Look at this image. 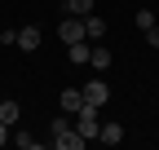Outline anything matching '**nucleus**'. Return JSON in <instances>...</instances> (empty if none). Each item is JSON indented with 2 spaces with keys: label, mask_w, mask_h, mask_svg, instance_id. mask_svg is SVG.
Here are the masks:
<instances>
[{
  "label": "nucleus",
  "mask_w": 159,
  "mask_h": 150,
  "mask_svg": "<svg viewBox=\"0 0 159 150\" xmlns=\"http://www.w3.org/2000/svg\"><path fill=\"white\" fill-rule=\"evenodd\" d=\"M84 35H89V40H102V35H106V22H102L97 13H89V18H84Z\"/></svg>",
  "instance_id": "nucleus-9"
},
{
  "label": "nucleus",
  "mask_w": 159,
  "mask_h": 150,
  "mask_svg": "<svg viewBox=\"0 0 159 150\" xmlns=\"http://www.w3.org/2000/svg\"><path fill=\"white\" fill-rule=\"evenodd\" d=\"M40 40H44V31H40V27H18V49H22V53H35Z\"/></svg>",
  "instance_id": "nucleus-5"
},
{
  "label": "nucleus",
  "mask_w": 159,
  "mask_h": 150,
  "mask_svg": "<svg viewBox=\"0 0 159 150\" xmlns=\"http://www.w3.org/2000/svg\"><path fill=\"white\" fill-rule=\"evenodd\" d=\"M9 141V124H0V146H5Z\"/></svg>",
  "instance_id": "nucleus-16"
},
{
  "label": "nucleus",
  "mask_w": 159,
  "mask_h": 150,
  "mask_svg": "<svg viewBox=\"0 0 159 150\" xmlns=\"http://www.w3.org/2000/svg\"><path fill=\"white\" fill-rule=\"evenodd\" d=\"M80 93H84V106H97V110H102V102H111V88H106V80H89Z\"/></svg>",
  "instance_id": "nucleus-3"
},
{
  "label": "nucleus",
  "mask_w": 159,
  "mask_h": 150,
  "mask_svg": "<svg viewBox=\"0 0 159 150\" xmlns=\"http://www.w3.org/2000/svg\"><path fill=\"white\" fill-rule=\"evenodd\" d=\"M57 35H62V44H75V40H84V18H62L57 22Z\"/></svg>",
  "instance_id": "nucleus-4"
},
{
  "label": "nucleus",
  "mask_w": 159,
  "mask_h": 150,
  "mask_svg": "<svg viewBox=\"0 0 159 150\" xmlns=\"http://www.w3.org/2000/svg\"><path fill=\"white\" fill-rule=\"evenodd\" d=\"M66 13L71 18H89L93 13V0H66Z\"/></svg>",
  "instance_id": "nucleus-12"
},
{
  "label": "nucleus",
  "mask_w": 159,
  "mask_h": 150,
  "mask_svg": "<svg viewBox=\"0 0 159 150\" xmlns=\"http://www.w3.org/2000/svg\"><path fill=\"white\" fill-rule=\"evenodd\" d=\"M53 146H57V150H80V146H84V137H80V128L71 124L66 110L53 119Z\"/></svg>",
  "instance_id": "nucleus-1"
},
{
  "label": "nucleus",
  "mask_w": 159,
  "mask_h": 150,
  "mask_svg": "<svg viewBox=\"0 0 159 150\" xmlns=\"http://www.w3.org/2000/svg\"><path fill=\"white\" fill-rule=\"evenodd\" d=\"M18 119H22V106H18V102H0V124H18Z\"/></svg>",
  "instance_id": "nucleus-8"
},
{
  "label": "nucleus",
  "mask_w": 159,
  "mask_h": 150,
  "mask_svg": "<svg viewBox=\"0 0 159 150\" xmlns=\"http://www.w3.org/2000/svg\"><path fill=\"white\" fill-rule=\"evenodd\" d=\"M57 106H62L66 115H75V110L84 106V93H80V88H62V93H57Z\"/></svg>",
  "instance_id": "nucleus-6"
},
{
  "label": "nucleus",
  "mask_w": 159,
  "mask_h": 150,
  "mask_svg": "<svg viewBox=\"0 0 159 150\" xmlns=\"http://www.w3.org/2000/svg\"><path fill=\"white\" fill-rule=\"evenodd\" d=\"M75 128H80V137H97V133H102V119H97V106H80L75 110Z\"/></svg>",
  "instance_id": "nucleus-2"
},
{
  "label": "nucleus",
  "mask_w": 159,
  "mask_h": 150,
  "mask_svg": "<svg viewBox=\"0 0 159 150\" xmlns=\"http://www.w3.org/2000/svg\"><path fill=\"white\" fill-rule=\"evenodd\" d=\"M89 66H93V71H106V66H111V49L93 44V58H89Z\"/></svg>",
  "instance_id": "nucleus-11"
},
{
  "label": "nucleus",
  "mask_w": 159,
  "mask_h": 150,
  "mask_svg": "<svg viewBox=\"0 0 159 150\" xmlns=\"http://www.w3.org/2000/svg\"><path fill=\"white\" fill-rule=\"evenodd\" d=\"M146 40H150V49H159V22H155V27H146Z\"/></svg>",
  "instance_id": "nucleus-15"
},
{
  "label": "nucleus",
  "mask_w": 159,
  "mask_h": 150,
  "mask_svg": "<svg viewBox=\"0 0 159 150\" xmlns=\"http://www.w3.org/2000/svg\"><path fill=\"white\" fill-rule=\"evenodd\" d=\"M137 27H142V31L155 27V13H150V9H137Z\"/></svg>",
  "instance_id": "nucleus-14"
},
{
  "label": "nucleus",
  "mask_w": 159,
  "mask_h": 150,
  "mask_svg": "<svg viewBox=\"0 0 159 150\" xmlns=\"http://www.w3.org/2000/svg\"><path fill=\"white\" fill-rule=\"evenodd\" d=\"M66 58H71V66H89V58H93V44H84V40L66 44Z\"/></svg>",
  "instance_id": "nucleus-7"
},
{
  "label": "nucleus",
  "mask_w": 159,
  "mask_h": 150,
  "mask_svg": "<svg viewBox=\"0 0 159 150\" xmlns=\"http://www.w3.org/2000/svg\"><path fill=\"white\" fill-rule=\"evenodd\" d=\"M13 141L22 146V150H35V146H40V137H31V133H13Z\"/></svg>",
  "instance_id": "nucleus-13"
},
{
  "label": "nucleus",
  "mask_w": 159,
  "mask_h": 150,
  "mask_svg": "<svg viewBox=\"0 0 159 150\" xmlns=\"http://www.w3.org/2000/svg\"><path fill=\"white\" fill-rule=\"evenodd\" d=\"M97 141H106V146H119V141H124V128H119V124H102Z\"/></svg>",
  "instance_id": "nucleus-10"
}]
</instances>
